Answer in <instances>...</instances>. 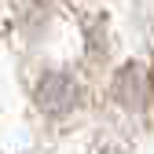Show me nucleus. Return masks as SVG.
I'll return each instance as SVG.
<instances>
[{"instance_id": "nucleus-2", "label": "nucleus", "mask_w": 154, "mask_h": 154, "mask_svg": "<svg viewBox=\"0 0 154 154\" xmlns=\"http://www.w3.org/2000/svg\"><path fill=\"white\" fill-rule=\"evenodd\" d=\"M150 92H154V77L143 63H128L114 77V103L125 110H147Z\"/></svg>"}, {"instance_id": "nucleus-1", "label": "nucleus", "mask_w": 154, "mask_h": 154, "mask_svg": "<svg viewBox=\"0 0 154 154\" xmlns=\"http://www.w3.org/2000/svg\"><path fill=\"white\" fill-rule=\"evenodd\" d=\"M33 95H37V106L44 114H51V118H63V114H70L81 103V88H77V81L70 73H44L37 81Z\"/></svg>"}, {"instance_id": "nucleus-3", "label": "nucleus", "mask_w": 154, "mask_h": 154, "mask_svg": "<svg viewBox=\"0 0 154 154\" xmlns=\"http://www.w3.org/2000/svg\"><path fill=\"white\" fill-rule=\"evenodd\" d=\"M99 154H125V150H118V147H106V150H99Z\"/></svg>"}]
</instances>
